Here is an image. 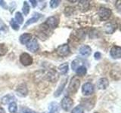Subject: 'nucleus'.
Here are the masks:
<instances>
[{
  "label": "nucleus",
  "instance_id": "1",
  "mask_svg": "<svg viewBox=\"0 0 121 113\" xmlns=\"http://www.w3.org/2000/svg\"><path fill=\"white\" fill-rule=\"evenodd\" d=\"M80 85V81L78 78V77L74 76L71 78L70 81L69 86H68V91L71 93H75L77 92V90Z\"/></svg>",
  "mask_w": 121,
  "mask_h": 113
},
{
  "label": "nucleus",
  "instance_id": "2",
  "mask_svg": "<svg viewBox=\"0 0 121 113\" xmlns=\"http://www.w3.org/2000/svg\"><path fill=\"white\" fill-rule=\"evenodd\" d=\"M98 14L101 20H107L111 16L112 11L111 9L103 7V8H100L98 11Z\"/></svg>",
  "mask_w": 121,
  "mask_h": 113
},
{
  "label": "nucleus",
  "instance_id": "3",
  "mask_svg": "<svg viewBox=\"0 0 121 113\" xmlns=\"http://www.w3.org/2000/svg\"><path fill=\"white\" fill-rule=\"evenodd\" d=\"M73 101L69 97H64L61 102H60V105L61 108L64 109V111H69L71 109V107L73 106Z\"/></svg>",
  "mask_w": 121,
  "mask_h": 113
},
{
  "label": "nucleus",
  "instance_id": "4",
  "mask_svg": "<svg viewBox=\"0 0 121 113\" xmlns=\"http://www.w3.org/2000/svg\"><path fill=\"white\" fill-rule=\"evenodd\" d=\"M26 48H27L30 51H31L33 53H35L39 50V45L36 38H33V39H31L30 40L29 42L26 44Z\"/></svg>",
  "mask_w": 121,
  "mask_h": 113
},
{
  "label": "nucleus",
  "instance_id": "5",
  "mask_svg": "<svg viewBox=\"0 0 121 113\" xmlns=\"http://www.w3.org/2000/svg\"><path fill=\"white\" fill-rule=\"evenodd\" d=\"M70 52V48H69V45L67 44H64L62 45H60L58 48L57 49V54H58V56H67L69 55Z\"/></svg>",
  "mask_w": 121,
  "mask_h": 113
},
{
  "label": "nucleus",
  "instance_id": "6",
  "mask_svg": "<svg viewBox=\"0 0 121 113\" xmlns=\"http://www.w3.org/2000/svg\"><path fill=\"white\" fill-rule=\"evenodd\" d=\"M20 62L24 66H30L33 62V57L27 53H23L20 56Z\"/></svg>",
  "mask_w": 121,
  "mask_h": 113
},
{
  "label": "nucleus",
  "instance_id": "7",
  "mask_svg": "<svg viewBox=\"0 0 121 113\" xmlns=\"http://www.w3.org/2000/svg\"><path fill=\"white\" fill-rule=\"evenodd\" d=\"M59 20L57 17L52 16L49 17L45 22V24L46 25L49 29H55L58 26Z\"/></svg>",
  "mask_w": 121,
  "mask_h": 113
},
{
  "label": "nucleus",
  "instance_id": "8",
  "mask_svg": "<svg viewBox=\"0 0 121 113\" xmlns=\"http://www.w3.org/2000/svg\"><path fill=\"white\" fill-rule=\"evenodd\" d=\"M45 78L46 80L52 81V82H55L58 79V74L55 70H49L47 73L45 72Z\"/></svg>",
  "mask_w": 121,
  "mask_h": 113
},
{
  "label": "nucleus",
  "instance_id": "9",
  "mask_svg": "<svg viewBox=\"0 0 121 113\" xmlns=\"http://www.w3.org/2000/svg\"><path fill=\"white\" fill-rule=\"evenodd\" d=\"M82 92L85 96H89L94 92V85L90 82H86L82 85Z\"/></svg>",
  "mask_w": 121,
  "mask_h": 113
},
{
  "label": "nucleus",
  "instance_id": "10",
  "mask_svg": "<svg viewBox=\"0 0 121 113\" xmlns=\"http://www.w3.org/2000/svg\"><path fill=\"white\" fill-rule=\"evenodd\" d=\"M16 93L19 97H24L28 94V88L25 83L19 85L16 89Z\"/></svg>",
  "mask_w": 121,
  "mask_h": 113
},
{
  "label": "nucleus",
  "instance_id": "11",
  "mask_svg": "<svg viewBox=\"0 0 121 113\" xmlns=\"http://www.w3.org/2000/svg\"><path fill=\"white\" fill-rule=\"evenodd\" d=\"M117 28V24L115 22H109L104 25V32L108 34L113 33Z\"/></svg>",
  "mask_w": 121,
  "mask_h": 113
},
{
  "label": "nucleus",
  "instance_id": "12",
  "mask_svg": "<svg viewBox=\"0 0 121 113\" xmlns=\"http://www.w3.org/2000/svg\"><path fill=\"white\" fill-rule=\"evenodd\" d=\"M111 56L113 59H120L121 57V48L119 46H113L111 49Z\"/></svg>",
  "mask_w": 121,
  "mask_h": 113
},
{
  "label": "nucleus",
  "instance_id": "13",
  "mask_svg": "<svg viewBox=\"0 0 121 113\" xmlns=\"http://www.w3.org/2000/svg\"><path fill=\"white\" fill-rule=\"evenodd\" d=\"M41 17H42V15H41L40 14H39V13H35V14H33V16L31 18L29 19V20L26 22V24H24V28H26L28 26L31 25V24H34V23H36L38 20H39V19Z\"/></svg>",
  "mask_w": 121,
  "mask_h": 113
},
{
  "label": "nucleus",
  "instance_id": "14",
  "mask_svg": "<svg viewBox=\"0 0 121 113\" xmlns=\"http://www.w3.org/2000/svg\"><path fill=\"white\" fill-rule=\"evenodd\" d=\"M79 54L83 56H89L91 53H92V49L89 45H82V46L79 49Z\"/></svg>",
  "mask_w": 121,
  "mask_h": 113
},
{
  "label": "nucleus",
  "instance_id": "15",
  "mask_svg": "<svg viewBox=\"0 0 121 113\" xmlns=\"http://www.w3.org/2000/svg\"><path fill=\"white\" fill-rule=\"evenodd\" d=\"M109 81L106 78H102L99 79L97 83V88L100 90H104L108 87Z\"/></svg>",
  "mask_w": 121,
  "mask_h": 113
},
{
  "label": "nucleus",
  "instance_id": "16",
  "mask_svg": "<svg viewBox=\"0 0 121 113\" xmlns=\"http://www.w3.org/2000/svg\"><path fill=\"white\" fill-rule=\"evenodd\" d=\"M15 100V97L14 95L12 94H7V95L4 96L2 99H1V102L4 105H6V104H10L11 103H12Z\"/></svg>",
  "mask_w": 121,
  "mask_h": 113
},
{
  "label": "nucleus",
  "instance_id": "17",
  "mask_svg": "<svg viewBox=\"0 0 121 113\" xmlns=\"http://www.w3.org/2000/svg\"><path fill=\"white\" fill-rule=\"evenodd\" d=\"M67 81V77L66 78H64V79H63V80H62V82L60 83V85H59L58 88L57 89V90H56L55 93V97H59V96L60 95V94H61V93H62V91H63L64 88H65V85H66Z\"/></svg>",
  "mask_w": 121,
  "mask_h": 113
},
{
  "label": "nucleus",
  "instance_id": "18",
  "mask_svg": "<svg viewBox=\"0 0 121 113\" xmlns=\"http://www.w3.org/2000/svg\"><path fill=\"white\" fill-rule=\"evenodd\" d=\"M49 112L48 113H59V106L58 103L56 102H52L48 105Z\"/></svg>",
  "mask_w": 121,
  "mask_h": 113
},
{
  "label": "nucleus",
  "instance_id": "19",
  "mask_svg": "<svg viewBox=\"0 0 121 113\" xmlns=\"http://www.w3.org/2000/svg\"><path fill=\"white\" fill-rule=\"evenodd\" d=\"M78 6L81 11H86L89 8L90 3L89 1H79Z\"/></svg>",
  "mask_w": 121,
  "mask_h": 113
},
{
  "label": "nucleus",
  "instance_id": "20",
  "mask_svg": "<svg viewBox=\"0 0 121 113\" xmlns=\"http://www.w3.org/2000/svg\"><path fill=\"white\" fill-rule=\"evenodd\" d=\"M31 39H32V36L30 33H24V34H22L20 36V41L21 44H27Z\"/></svg>",
  "mask_w": 121,
  "mask_h": 113
},
{
  "label": "nucleus",
  "instance_id": "21",
  "mask_svg": "<svg viewBox=\"0 0 121 113\" xmlns=\"http://www.w3.org/2000/svg\"><path fill=\"white\" fill-rule=\"evenodd\" d=\"M58 72L62 75H65L67 74V73L68 72V69H69V66H68V63H64L60 64V65L58 66Z\"/></svg>",
  "mask_w": 121,
  "mask_h": 113
},
{
  "label": "nucleus",
  "instance_id": "22",
  "mask_svg": "<svg viewBox=\"0 0 121 113\" xmlns=\"http://www.w3.org/2000/svg\"><path fill=\"white\" fill-rule=\"evenodd\" d=\"M86 72H87L86 67L84 66H79L76 69V73H77V74L79 75V76H83V75H85L86 74Z\"/></svg>",
  "mask_w": 121,
  "mask_h": 113
},
{
  "label": "nucleus",
  "instance_id": "23",
  "mask_svg": "<svg viewBox=\"0 0 121 113\" xmlns=\"http://www.w3.org/2000/svg\"><path fill=\"white\" fill-rule=\"evenodd\" d=\"M15 20H16L17 24H22L24 21V17L21 12H16L15 14Z\"/></svg>",
  "mask_w": 121,
  "mask_h": 113
},
{
  "label": "nucleus",
  "instance_id": "24",
  "mask_svg": "<svg viewBox=\"0 0 121 113\" xmlns=\"http://www.w3.org/2000/svg\"><path fill=\"white\" fill-rule=\"evenodd\" d=\"M9 111L11 113H15L17 111V103L15 102H12L9 104Z\"/></svg>",
  "mask_w": 121,
  "mask_h": 113
},
{
  "label": "nucleus",
  "instance_id": "25",
  "mask_svg": "<svg viewBox=\"0 0 121 113\" xmlns=\"http://www.w3.org/2000/svg\"><path fill=\"white\" fill-rule=\"evenodd\" d=\"M81 61L79 60H73V62H72V64H71V66H72V69L76 71V69H77L78 67L81 66Z\"/></svg>",
  "mask_w": 121,
  "mask_h": 113
},
{
  "label": "nucleus",
  "instance_id": "26",
  "mask_svg": "<svg viewBox=\"0 0 121 113\" xmlns=\"http://www.w3.org/2000/svg\"><path fill=\"white\" fill-rule=\"evenodd\" d=\"M23 13H24V15H27L30 12V5L29 4L27 3V2L25 1L24 2V6H23Z\"/></svg>",
  "mask_w": 121,
  "mask_h": 113
},
{
  "label": "nucleus",
  "instance_id": "27",
  "mask_svg": "<svg viewBox=\"0 0 121 113\" xmlns=\"http://www.w3.org/2000/svg\"><path fill=\"white\" fill-rule=\"evenodd\" d=\"M8 51V48L5 44H0V56L6 54Z\"/></svg>",
  "mask_w": 121,
  "mask_h": 113
},
{
  "label": "nucleus",
  "instance_id": "28",
  "mask_svg": "<svg viewBox=\"0 0 121 113\" xmlns=\"http://www.w3.org/2000/svg\"><path fill=\"white\" fill-rule=\"evenodd\" d=\"M71 113H84V109L81 105H79L73 109Z\"/></svg>",
  "mask_w": 121,
  "mask_h": 113
},
{
  "label": "nucleus",
  "instance_id": "29",
  "mask_svg": "<svg viewBox=\"0 0 121 113\" xmlns=\"http://www.w3.org/2000/svg\"><path fill=\"white\" fill-rule=\"evenodd\" d=\"M10 24L11 26V27H12V29L16 30V31H17V30H19V29H20V26L17 24V22L14 20V19H11L10 21Z\"/></svg>",
  "mask_w": 121,
  "mask_h": 113
},
{
  "label": "nucleus",
  "instance_id": "30",
  "mask_svg": "<svg viewBox=\"0 0 121 113\" xmlns=\"http://www.w3.org/2000/svg\"><path fill=\"white\" fill-rule=\"evenodd\" d=\"M60 1H58V0H52L50 1V6L52 8H55L60 5Z\"/></svg>",
  "mask_w": 121,
  "mask_h": 113
},
{
  "label": "nucleus",
  "instance_id": "31",
  "mask_svg": "<svg viewBox=\"0 0 121 113\" xmlns=\"http://www.w3.org/2000/svg\"><path fill=\"white\" fill-rule=\"evenodd\" d=\"M21 113H37L36 112H34L31 109H30L28 108H25V107H22L21 109Z\"/></svg>",
  "mask_w": 121,
  "mask_h": 113
},
{
  "label": "nucleus",
  "instance_id": "32",
  "mask_svg": "<svg viewBox=\"0 0 121 113\" xmlns=\"http://www.w3.org/2000/svg\"><path fill=\"white\" fill-rule=\"evenodd\" d=\"M73 12V8L71 7H67L65 8V11H64V13H65L66 15L67 16H70V15Z\"/></svg>",
  "mask_w": 121,
  "mask_h": 113
},
{
  "label": "nucleus",
  "instance_id": "33",
  "mask_svg": "<svg viewBox=\"0 0 121 113\" xmlns=\"http://www.w3.org/2000/svg\"><path fill=\"white\" fill-rule=\"evenodd\" d=\"M94 56H95V60H99L101 58V53L100 52H95V53Z\"/></svg>",
  "mask_w": 121,
  "mask_h": 113
},
{
  "label": "nucleus",
  "instance_id": "34",
  "mask_svg": "<svg viewBox=\"0 0 121 113\" xmlns=\"http://www.w3.org/2000/svg\"><path fill=\"white\" fill-rule=\"evenodd\" d=\"M0 5L2 6L4 8H7V5H6V3L2 1V0H0Z\"/></svg>",
  "mask_w": 121,
  "mask_h": 113
},
{
  "label": "nucleus",
  "instance_id": "35",
  "mask_svg": "<svg viewBox=\"0 0 121 113\" xmlns=\"http://www.w3.org/2000/svg\"><path fill=\"white\" fill-rule=\"evenodd\" d=\"M30 3L32 4V5H33V8H35L36 6V5H37V2L35 1V0H30Z\"/></svg>",
  "mask_w": 121,
  "mask_h": 113
},
{
  "label": "nucleus",
  "instance_id": "36",
  "mask_svg": "<svg viewBox=\"0 0 121 113\" xmlns=\"http://www.w3.org/2000/svg\"><path fill=\"white\" fill-rule=\"evenodd\" d=\"M0 113H5V109H4L2 107L0 106Z\"/></svg>",
  "mask_w": 121,
  "mask_h": 113
},
{
  "label": "nucleus",
  "instance_id": "37",
  "mask_svg": "<svg viewBox=\"0 0 121 113\" xmlns=\"http://www.w3.org/2000/svg\"><path fill=\"white\" fill-rule=\"evenodd\" d=\"M95 113H98V112H95Z\"/></svg>",
  "mask_w": 121,
  "mask_h": 113
}]
</instances>
